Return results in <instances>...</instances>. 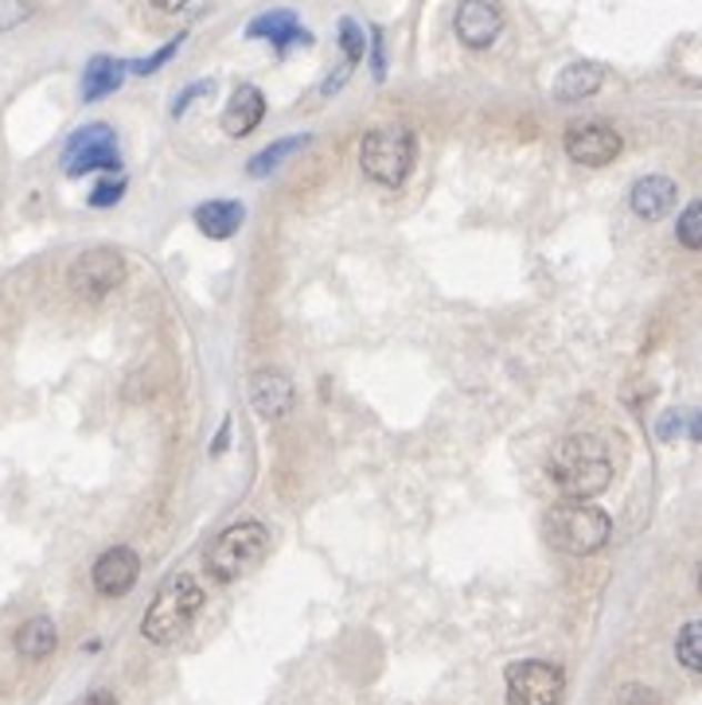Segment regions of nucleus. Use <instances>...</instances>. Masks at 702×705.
Segmentation results:
<instances>
[{
	"instance_id": "obj_1",
	"label": "nucleus",
	"mask_w": 702,
	"mask_h": 705,
	"mask_svg": "<svg viewBox=\"0 0 702 705\" xmlns=\"http://www.w3.org/2000/svg\"><path fill=\"white\" fill-rule=\"evenodd\" d=\"M551 480L566 500H598L613 484V460L605 441L590 433L562 436L551 449Z\"/></svg>"
},
{
	"instance_id": "obj_2",
	"label": "nucleus",
	"mask_w": 702,
	"mask_h": 705,
	"mask_svg": "<svg viewBox=\"0 0 702 705\" xmlns=\"http://www.w3.org/2000/svg\"><path fill=\"white\" fill-rule=\"evenodd\" d=\"M543 534L559 554L590 557L609 542V534H613V518H609L601 507H593L590 500H562L546 511Z\"/></svg>"
},
{
	"instance_id": "obj_3",
	"label": "nucleus",
	"mask_w": 702,
	"mask_h": 705,
	"mask_svg": "<svg viewBox=\"0 0 702 705\" xmlns=\"http://www.w3.org/2000/svg\"><path fill=\"white\" fill-rule=\"evenodd\" d=\"M203 608V588L192 573H176L168 585H160V593L152 596L149 612L141 620V635L157 647L164 643H176L180 635L192 627V620L200 616Z\"/></svg>"
},
{
	"instance_id": "obj_4",
	"label": "nucleus",
	"mask_w": 702,
	"mask_h": 705,
	"mask_svg": "<svg viewBox=\"0 0 702 705\" xmlns=\"http://www.w3.org/2000/svg\"><path fill=\"white\" fill-rule=\"evenodd\" d=\"M414 160H418V141L402 125L371 129L360 144V168L368 172V180L383 183V188H402Z\"/></svg>"
},
{
	"instance_id": "obj_5",
	"label": "nucleus",
	"mask_w": 702,
	"mask_h": 705,
	"mask_svg": "<svg viewBox=\"0 0 702 705\" xmlns=\"http://www.w3.org/2000/svg\"><path fill=\"white\" fill-rule=\"evenodd\" d=\"M270 550V531L262 523H234L208 546V573L215 581H239L254 570Z\"/></svg>"
},
{
	"instance_id": "obj_6",
	"label": "nucleus",
	"mask_w": 702,
	"mask_h": 705,
	"mask_svg": "<svg viewBox=\"0 0 702 705\" xmlns=\"http://www.w3.org/2000/svg\"><path fill=\"white\" fill-rule=\"evenodd\" d=\"M63 172L67 175H87V172H121L118 157V133L102 121L74 129L71 141L63 144Z\"/></svg>"
},
{
	"instance_id": "obj_7",
	"label": "nucleus",
	"mask_w": 702,
	"mask_h": 705,
	"mask_svg": "<svg viewBox=\"0 0 702 705\" xmlns=\"http://www.w3.org/2000/svg\"><path fill=\"white\" fill-rule=\"evenodd\" d=\"M126 258L118 254V250L110 246H94L87 250V254L74 258L71 265V289L79 296H87V301H102V296H110L113 289L126 285Z\"/></svg>"
},
{
	"instance_id": "obj_8",
	"label": "nucleus",
	"mask_w": 702,
	"mask_h": 705,
	"mask_svg": "<svg viewBox=\"0 0 702 705\" xmlns=\"http://www.w3.org/2000/svg\"><path fill=\"white\" fill-rule=\"evenodd\" d=\"M566 678L554 663L523 658L508 666V705H559Z\"/></svg>"
},
{
	"instance_id": "obj_9",
	"label": "nucleus",
	"mask_w": 702,
	"mask_h": 705,
	"mask_svg": "<svg viewBox=\"0 0 702 705\" xmlns=\"http://www.w3.org/2000/svg\"><path fill=\"white\" fill-rule=\"evenodd\" d=\"M624 141L613 125L605 121H578V125L566 129V152L574 164L582 168H605L621 157Z\"/></svg>"
},
{
	"instance_id": "obj_10",
	"label": "nucleus",
	"mask_w": 702,
	"mask_h": 705,
	"mask_svg": "<svg viewBox=\"0 0 702 705\" xmlns=\"http://www.w3.org/2000/svg\"><path fill=\"white\" fill-rule=\"evenodd\" d=\"M453 32L464 48L488 51L503 32V9L495 0H461L453 17Z\"/></svg>"
},
{
	"instance_id": "obj_11",
	"label": "nucleus",
	"mask_w": 702,
	"mask_h": 705,
	"mask_svg": "<svg viewBox=\"0 0 702 705\" xmlns=\"http://www.w3.org/2000/svg\"><path fill=\"white\" fill-rule=\"evenodd\" d=\"M137 573H141V557L133 554L129 546H113V550H106L102 557L94 562V588H98V596H126L129 588L137 585Z\"/></svg>"
},
{
	"instance_id": "obj_12",
	"label": "nucleus",
	"mask_w": 702,
	"mask_h": 705,
	"mask_svg": "<svg viewBox=\"0 0 702 705\" xmlns=\"http://www.w3.org/2000/svg\"><path fill=\"white\" fill-rule=\"evenodd\" d=\"M247 36L250 40H270L278 56H289V48H309L312 43V36L304 32L301 20H297V12H289V9H273V12L254 17L247 24Z\"/></svg>"
},
{
	"instance_id": "obj_13",
	"label": "nucleus",
	"mask_w": 702,
	"mask_h": 705,
	"mask_svg": "<svg viewBox=\"0 0 702 705\" xmlns=\"http://www.w3.org/2000/svg\"><path fill=\"white\" fill-rule=\"evenodd\" d=\"M293 402H297V390L281 371H258L254 379H250V405L258 410V417L281 421L293 410Z\"/></svg>"
},
{
	"instance_id": "obj_14",
	"label": "nucleus",
	"mask_w": 702,
	"mask_h": 705,
	"mask_svg": "<svg viewBox=\"0 0 702 705\" xmlns=\"http://www.w3.org/2000/svg\"><path fill=\"white\" fill-rule=\"evenodd\" d=\"M262 118H265L262 90L250 87V82H242V87H234L231 102H227V110H223V133L239 141V137L254 133V129L262 125Z\"/></svg>"
},
{
	"instance_id": "obj_15",
	"label": "nucleus",
	"mask_w": 702,
	"mask_h": 705,
	"mask_svg": "<svg viewBox=\"0 0 702 705\" xmlns=\"http://www.w3.org/2000/svg\"><path fill=\"white\" fill-rule=\"evenodd\" d=\"M675 199H679V191H675V183H671L668 175H644V180H636V183H632V191H629L632 211H636L640 219H648V222L663 219V214L675 207Z\"/></svg>"
},
{
	"instance_id": "obj_16",
	"label": "nucleus",
	"mask_w": 702,
	"mask_h": 705,
	"mask_svg": "<svg viewBox=\"0 0 702 705\" xmlns=\"http://www.w3.org/2000/svg\"><path fill=\"white\" fill-rule=\"evenodd\" d=\"M601 82H605V67L582 59V63H570L559 71V79H554V98H559V102H585V98L598 94Z\"/></svg>"
},
{
	"instance_id": "obj_17",
	"label": "nucleus",
	"mask_w": 702,
	"mask_h": 705,
	"mask_svg": "<svg viewBox=\"0 0 702 705\" xmlns=\"http://www.w3.org/2000/svg\"><path fill=\"white\" fill-rule=\"evenodd\" d=\"M129 74V63H121V59L113 56H94L87 63V71H82V102H102V98H110L113 90L126 82Z\"/></svg>"
},
{
	"instance_id": "obj_18",
	"label": "nucleus",
	"mask_w": 702,
	"mask_h": 705,
	"mask_svg": "<svg viewBox=\"0 0 702 705\" xmlns=\"http://www.w3.org/2000/svg\"><path fill=\"white\" fill-rule=\"evenodd\" d=\"M242 219H247V211L234 199H211V203L195 207V226L208 239H231V234H239Z\"/></svg>"
},
{
	"instance_id": "obj_19",
	"label": "nucleus",
	"mask_w": 702,
	"mask_h": 705,
	"mask_svg": "<svg viewBox=\"0 0 702 705\" xmlns=\"http://www.w3.org/2000/svg\"><path fill=\"white\" fill-rule=\"evenodd\" d=\"M56 647H59V632H56V624H51L48 616H32L17 632L20 658H32V663H40V658H48Z\"/></svg>"
},
{
	"instance_id": "obj_20",
	"label": "nucleus",
	"mask_w": 702,
	"mask_h": 705,
	"mask_svg": "<svg viewBox=\"0 0 702 705\" xmlns=\"http://www.w3.org/2000/svg\"><path fill=\"white\" fill-rule=\"evenodd\" d=\"M304 144H309V133H297V137H285V141H273V144H265L258 157H250V164H247V172L254 175V180H262V175H270L273 168L281 164L285 157H293V152H301Z\"/></svg>"
},
{
	"instance_id": "obj_21",
	"label": "nucleus",
	"mask_w": 702,
	"mask_h": 705,
	"mask_svg": "<svg viewBox=\"0 0 702 705\" xmlns=\"http://www.w3.org/2000/svg\"><path fill=\"white\" fill-rule=\"evenodd\" d=\"M335 36H340L343 67H355V63H363V56H368L371 40H368V32H363V24H360V20L340 17V24H335Z\"/></svg>"
},
{
	"instance_id": "obj_22",
	"label": "nucleus",
	"mask_w": 702,
	"mask_h": 705,
	"mask_svg": "<svg viewBox=\"0 0 702 705\" xmlns=\"http://www.w3.org/2000/svg\"><path fill=\"white\" fill-rule=\"evenodd\" d=\"M675 658H679V666H686V671L702 674V620H691V624L679 632Z\"/></svg>"
},
{
	"instance_id": "obj_23",
	"label": "nucleus",
	"mask_w": 702,
	"mask_h": 705,
	"mask_svg": "<svg viewBox=\"0 0 702 705\" xmlns=\"http://www.w3.org/2000/svg\"><path fill=\"white\" fill-rule=\"evenodd\" d=\"M679 242L686 250H702V199H694L683 214H679V226H675Z\"/></svg>"
},
{
	"instance_id": "obj_24",
	"label": "nucleus",
	"mask_w": 702,
	"mask_h": 705,
	"mask_svg": "<svg viewBox=\"0 0 702 705\" xmlns=\"http://www.w3.org/2000/svg\"><path fill=\"white\" fill-rule=\"evenodd\" d=\"M180 43H184V36H176V40H168L164 48H160V51H152V56H149V59H141V63H129V71H133V74H141V79H149L152 71H160V67H164L168 59H172L176 51H180Z\"/></svg>"
},
{
	"instance_id": "obj_25",
	"label": "nucleus",
	"mask_w": 702,
	"mask_h": 705,
	"mask_svg": "<svg viewBox=\"0 0 702 705\" xmlns=\"http://www.w3.org/2000/svg\"><path fill=\"white\" fill-rule=\"evenodd\" d=\"M121 195H126V175L110 172L94 191H90V207H113Z\"/></svg>"
},
{
	"instance_id": "obj_26",
	"label": "nucleus",
	"mask_w": 702,
	"mask_h": 705,
	"mask_svg": "<svg viewBox=\"0 0 702 705\" xmlns=\"http://www.w3.org/2000/svg\"><path fill=\"white\" fill-rule=\"evenodd\" d=\"M32 17V0H0V32H12Z\"/></svg>"
},
{
	"instance_id": "obj_27",
	"label": "nucleus",
	"mask_w": 702,
	"mask_h": 705,
	"mask_svg": "<svg viewBox=\"0 0 702 705\" xmlns=\"http://www.w3.org/2000/svg\"><path fill=\"white\" fill-rule=\"evenodd\" d=\"M211 87H215V82H211V79H203V82H192V87H188L184 94H180V98H176V102H172V118H184V110H188V105H192L195 98H208V94H211Z\"/></svg>"
},
{
	"instance_id": "obj_28",
	"label": "nucleus",
	"mask_w": 702,
	"mask_h": 705,
	"mask_svg": "<svg viewBox=\"0 0 702 705\" xmlns=\"http://www.w3.org/2000/svg\"><path fill=\"white\" fill-rule=\"evenodd\" d=\"M616 705H660V697H655L652 686H640V682H632V686L621 689Z\"/></svg>"
},
{
	"instance_id": "obj_29",
	"label": "nucleus",
	"mask_w": 702,
	"mask_h": 705,
	"mask_svg": "<svg viewBox=\"0 0 702 705\" xmlns=\"http://www.w3.org/2000/svg\"><path fill=\"white\" fill-rule=\"evenodd\" d=\"M371 71H375V79L383 82L387 79V51H383V32L379 28H371Z\"/></svg>"
},
{
	"instance_id": "obj_30",
	"label": "nucleus",
	"mask_w": 702,
	"mask_h": 705,
	"mask_svg": "<svg viewBox=\"0 0 702 705\" xmlns=\"http://www.w3.org/2000/svg\"><path fill=\"white\" fill-rule=\"evenodd\" d=\"M679 429H686V413H663V421L660 425H655V436H660V441H675L679 436Z\"/></svg>"
},
{
	"instance_id": "obj_31",
	"label": "nucleus",
	"mask_w": 702,
	"mask_h": 705,
	"mask_svg": "<svg viewBox=\"0 0 702 705\" xmlns=\"http://www.w3.org/2000/svg\"><path fill=\"white\" fill-rule=\"evenodd\" d=\"M227 444H231V417H223V425H219L215 441H211V456H223Z\"/></svg>"
},
{
	"instance_id": "obj_32",
	"label": "nucleus",
	"mask_w": 702,
	"mask_h": 705,
	"mask_svg": "<svg viewBox=\"0 0 702 705\" xmlns=\"http://www.w3.org/2000/svg\"><path fill=\"white\" fill-rule=\"evenodd\" d=\"M686 436L702 441V413H686Z\"/></svg>"
},
{
	"instance_id": "obj_33",
	"label": "nucleus",
	"mask_w": 702,
	"mask_h": 705,
	"mask_svg": "<svg viewBox=\"0 0 702 705\" xmlns=\"http://www.w3.org/2000/svg\"><path fill=\"white\" fill-rule=\"evenodd\" d=\"M82 705H118V697H113L110 689H94V694H90Z\"/></svg>"
},
{
	"instance_id": "obj_34",
	"label": "nucleus",
	"mask_w": 702,
	"mask_h": 705,
	"mask_svg": "<svg viewBox=\"0 0 702 705\" xmlns=\"http://www.w3.org/2000/svg\"><path fill=\"white\" fill-rule=\"evenodd\" d=\"M192 0H152V9H160V12H180V9H188Z\"/></svg>"
},
{
	"instance_id": "obj_35",
	"label": "nucleus",
	"mask_w": 702,
	"mask_h": 705,
	"mask_svg": "<svg viewBox=\"0 0 702 705\" xmlns=\"http://www.w3.org/2000/svg\"><path fill=\"white\" fill-rule=\"evenodd\" d=\"M699 588H702V570H699Z\"/></svg>"
}]
</instances>
